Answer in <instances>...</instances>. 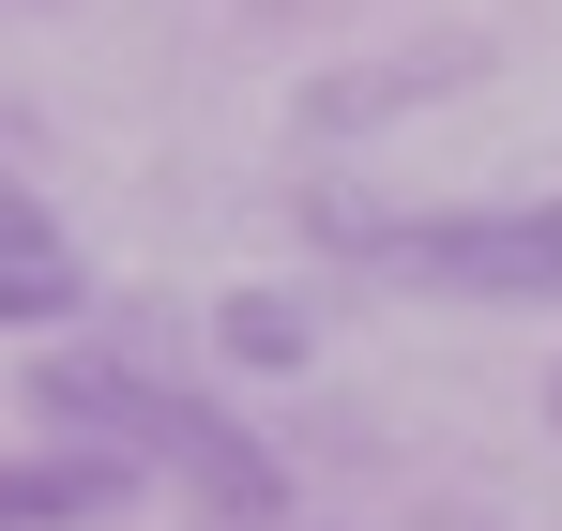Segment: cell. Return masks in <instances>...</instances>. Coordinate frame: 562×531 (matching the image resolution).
<instances>
[{
    "label": "cell",
    "mask_w": 562,
    "mask_h": 531,
    "mask_svg": "<svg viewBox=\"0 0 562 531\" xmlns=\"http://www.w3.org/2000/svg\"><path fill=\"white\" fill-rule=\"evenodd\" d=\"M77 304H92L77 228H61L31 182H0V335H46V319H77Z\"/></svg>",
    "instance_id": "obj_4"
},
{
    "label": "cell",
    "mask_w": 562,
    "mask_h": 531,
    "mask_svg": "<svg viewBox=\"0 0 562 531\" xmlns=\"http://www.w3.org/2000/svg\"><path fill=\"white\" fill-rule=\"evenodd\" d=\"M213 350L289 380V364H319V319H304V289H228V304H213Z\"/></svg>",
    "instance_id": "obj_5"
},
{
    "label": "cell",
    "mask_w": 562,
    "mask_h": 531,
    "mask_svg": "<svg viewBox=\"0 0 562 531\" xmlns=\"http://www.w3.org/2000/svg\"><path fill=\"white\" fill-rule=\"evenodd\" d=\"M137 455H106V441H46V455H15L0 471V531H106V517H137Z\"/></svg>",
    "instance_id": "obj_3"
},
{
    "label": "cell",
    "mask_w": 562,
    "mask_h": 531,
    "mask_svg": "<svg viewBox=\"0 0 562 531\" xmlns=\"http://www.w3.org/2000/svg\"><path fill=\"white\" fill-rule=\"evenodd\" d=\"M31 410L46 426H77V441H106V455H137V471H183L198 486V517H228V531H259L289 501V471L213 395H183V380H153V364H106V350H46L31 364Z\"/></svg>",
    "instance_id": "obj_1"
},
{
    "label": "cell",
    "mask_w": 562,
    "mask_h": 531,
    "mask_svg": "<svg viewBox=\"0 0 562 531\" xmlns=\"http://www.w3.org/2000/svg\"><path fill=\"white\" fill-rule=\"evenodd\" d=\"M335 273L380 289H441V304H562V197L517 213H366V197H319L304 213Z\"/></svg>",
    "instance_id": "obj_2"
},
{
    "label": "cell",
    "mask_w": 562,
    "mask_h": 531,
    "mask_svg": "<svg viewBox=\"0 0 562 531\" xmlns=\"http://www.w3.org/2000/svg\"><path fill=\"white\" fill-rule=\"evenodd\" d=\"M548 426H562V380H548Z\"/></svg>",
    "instance_id": "obj_6"
}]
</instances>
